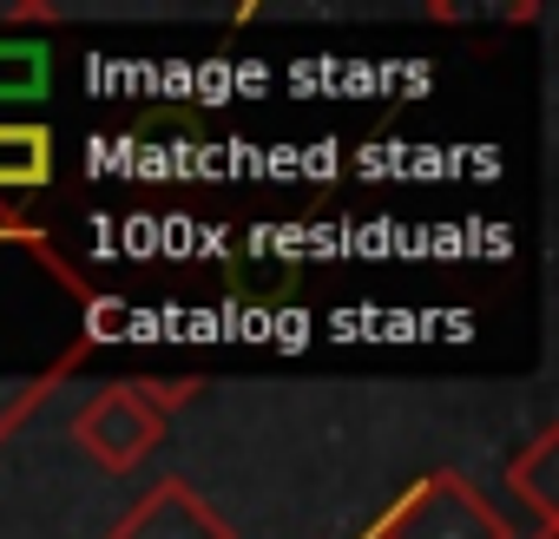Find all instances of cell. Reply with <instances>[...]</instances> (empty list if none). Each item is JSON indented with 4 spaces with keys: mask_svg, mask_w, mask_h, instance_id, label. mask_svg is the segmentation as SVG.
Returning a JSON list of instances; mask_svg holds the SVG:
<instances>
[{
    "mask_svg": "<svg viewBox=\"0 0 559 539\" xmlns=\"http://www.w3.org/2000/svg\"><path fill=\"white\" fill-rule=\"evenodd\" d=\"M47 73H53V60H47L40 40H0V99L47 93Z\"/></svg>",
    "mask_w": 559,
    "mask_h": 539,
    "instance_id": "cell-6",
    "label": "cell"
},
{
    "mask_svg": "<svg viewBox=\"0 0 559 539\" xmlns=\"http://www.w3.org/2000/svg\"><path fill=\"white\" fill-rule=\"evenodd\" d=\"M539 539H552V532H539Z\"/></svg>",
    "mask_w": 559,
    "mask_h": 539,
    "instance_id": "cell-7",
    "label": "cell"
},
{
    "mask_svg": "<svg viewBox=\"0 0 559 539\" xmlns=\"http://www.w3.org/2000/svg\"><path fill=\"white\" fill-rule=\"evenodd\" d=\"M507 487L533 506L539 532H559V428H539V434L507 460Z\"/></svg>",
    "mask_w": 559,
    "mask_h": 539,
    "instance_id": "cell-4",
    "label": "cell"
},
{
    "mask_svg": "<svg viewBox=\"0 0 559 539\" xmlns=\"http://www.w3.org/2000/svg\"><path fill=\"white\" fill-rule=\"evenodd\" d=\"M106 539H237V532L191 480H158L139 506L119 513Z\"/></svg>",
    "mask_w": 559,
    "mask_h": 539,
    "instance_id": "cell-3",
    "label": "cell"
},
{
    "mask_svg": "<svg viewBox=\"0 0 559 539\" xmlns=\"http://www.w3.org/2000/svg\"><path fill=\"white\" fill-rule=\"evenodd\" d=\"M53 184V132L47 125H0V191Z\"/></svg>",
    "mask_w": 559,
    "mask_h": 539,
    "instance_id": "cell-5",
    "label": "cell"
},
{
    "mask_svg": "<svg viewBox=\"0 0 559 539\" xmlns=\"http://www.w3.org/2000/svg\"><path fill=\"white\" fill-rule=\"evenodd\" d=\"M369 539H513V526L467 474L435 467L376 513Z\"/></svg>",
    "mask_w": 559,
    "mask_h": 539,
    "instance_id": "cell-2",
    "label": "cell"
},
{
    "mask_svg": "<svg viewBox=\"0 0 559 539\" xmlns=\"http://www.w3.org/2000/svg\"><path fill=\"white\" fill-rule=\"evenodd\" d=\"M198 395V382H158V375H139V382H106L80 421H73V441L80 454L99 467V474H132L171 428V415Z\"/></svg>",
    "mask_w": 559,
    "mask_h": 539,
    "instance_id": "cell-1",
    "label": "cell"
}]
</instances>
